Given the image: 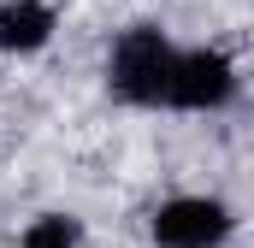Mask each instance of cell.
Returning a JSON list of instances; mask_svg holds the SVG:
<instances>
[{
	"mask_svg": "<svg viewBox=\"0 0 254 248\" xmlns=\"http://www.w3.org/2000/svg\"><path fill=\"white\" fill-rule=\"evenodd\" d=\"M178 42L160 24H130L107 48V89L125 107H172V71H178Z\"/></svg>",
	"mask_w": 254,
	"mask_h": 248,
	"instance_id": "obj_1",
	"label": "cell"
},
{
	"mask_svg": "<svg viewBox=\"0 0 254 248\" xmlns=\"http://www.w3.org/2000/svg\"><path fill=\"white\" fill-rule=\"evenodd\" d=\"M154 248H225L237 237V213L219 195H172L148 213Z\"/></svg>",
	"mask_w": 254,
	"mask_h": 248,
	"instance_id": "obj_2",
	"label": "cell"
},
{
	"mask_svg": "<svg viewBox=\"0 0 254 248\" xmlns=\"http://www.w3.org/2000/svg\"><path fill=\"white\" fill-rule=\"evenodd\" d=\"M237 89H243V77H237L231 54H219V48H184L178 71H172V107L166 113H219V107L237 101Z\"/></svg>",
	"mask_w": 254,
	"mask_h": 248,
	"instance_id": "obj_3",
	"label": "cell"
},
{
	"mask_svg": "<svg viewBox=\"0 0 254 248\" xmlns=\"http://www.w3.org/2000/svg\"><path fill=\"white\" fill-rule=\"evenodd\" d=\"M60 30L48 0H0V54H42Z\"/></svg>",
	"mask_w": 254,
	"mask_h": 248,
	"instance_id": "obj_4",
	"label": "cell"
},
{
	"mask_svg": "<svg viewBox=\"0 0 254 248\" xmlns=\"http://www.w3.org/2000/svg\"><path fill=\"white\" fill-rule=\"evenodd\" d=\"M18 248H89V237H83V219L77 213H36L24 225Z\"/></svg>",
	"mask_w": 254,
	"mask_h": 248,
	"instance_id": "obj_5",
	"label": "cell"
}]
</instances>
